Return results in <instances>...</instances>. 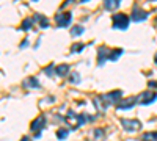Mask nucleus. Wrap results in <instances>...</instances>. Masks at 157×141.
Masks as SVG:
<instances>
[{"label":"nucleus","mask_w":157,"mask_h":141,"mask_svg":"<svg viewBox=\"0 0 157 141\" xmlns=\"http://www.w3.org/2000/svg\"><path fill=\"white\" fill-rule=\"evenodd\" d=\"M71 19H72V14L69 11L66 13H58V14L55 16V22L58 27H68V25L71 24Z\"/></svg>","instance_id":"7ed1b4c3"},{"label":"nucleus","mask_w":157,"mask_h":141,"mask_svg":"<svg viewBox=\"0 0 157 141\" xmlns=\"http://www.w3.org/2000/svg\"><path fill=\"white\" fill-rule=\"evenodd\" d=\"M83 44H80V43H77V44H74L72 47H71V50H72V52H82V50H83Z\"/></svg>","instance_id":"412c9836"},{"label":"nucleus","mask_w":157,"mask_h":141,"mask_svg":"<svg viewBox=\"0 0 157 141\" xmlns=\"http://www.w3.org/2000/svg\"><path fill=\"white\" fill-rule=\"evenodd\" d=\"M155 99H157V94H155V93L146 91V93H141V94L137 97V102H138V104H143V105H148V104H152Z\"/></svg>","instance_id":"20e7f679"},{"label":"nucleus","mask_w":157,"mask_h":141,"mask_svg":"<svg viewBox=\"0 0 157 141\" xmlns=\"http://www.w3.org/2000/svg\"><path fill=\"white\" fill-rule=\"evenodd\" d=\"M121 125L127 132H138L141 129V124L137 119H121Z\"/></svg>","instance_id":"f03ea898"},{"label":"nucleus","mask_w":157,"mask_h":141,"mask_svg":"<svg viewBox=\"0 0 157 141\" xmlns=\"http://www.w3.org/2000/svg\"><path fill=\"white\" fill-rule=\"evenodd\" d=\"M121 91L120 89H115V91H112V93H109V94H105V96H102V99L107 102V104L110 105V104H113V102H118L121 99Z\"/></svg>","instance_id":"0eeeda50"},{"label":"nucleus","mask_w":157,"mask_h":141,"mask_svg":"<svg viewBox=\"0 0 157 141\" xmlns=\"http://www.w3.org/2000/svg\"><path fill=\"white\" fill-rule=\"evenodd\" d=\"M44 124H46V119H44V116H39V118H36L33 122H32V130L33 132H36V136H39V132H41V129H44Z\"/></svg>","instance_id":"6e6552de"},{"label":"nucleus","mask_w":157,"mask_h":141,"mask_svg":"<svg viewBox=\"0 0 157 141\" xmlns=\"http://www.w3.org/2000/svg\"><path fill=\"white\" fill-rule=\"evenodd\" d=\"M135 104H137V97H127V99H121L120 102H118L116 108L118 110H129V108H132Z\"/></svg>","instance_id":"423d86ee"},{"label":"nucleus","mask_w":157,"mask_h":141,"mask_svg":"<svg viewBox=\"0 0 157 141\" xmlns=\"http://www.w3.org/2000/svg\"><path fill=\"white\" fill-rule=\"evenodd\" d=\"M71 2H72V0H66V2H64L63 5H68V3H71Z\"/></svg>","instance_id":"a878e982"},{"label":"nucleus","mask_w":157,"mask_h":141,"mask_svg":"<svg viewBox=\"0 0 157 141\" xmlns=\"http://www.w3.org/2000/svg\"><path fill=\"white\" fill-rule=\"evenodd\" d=\"M148 86H149V88H152V89H157V82H154V80H151V82L148 83Z\"/></svg>","instance_id":"b1692460"},{"label":"nucleus","mask_w":157,"mask_h":141,"mask_svg":"<svg viewBox=\"0 0 157 141\" xmlns=\"http://www.w3.org/2000/svg\"><path fill=\"white\" fill-rule=\"evenodd\" d=\"M113 27L115 28H120V30H126L129 27V17L124 14V13L113 14Z\"/></svg>","instance_id":"f257e3e1"},{"label":"nucleus","mask_w":157,"mask_h":141,"mask_svg":"<svg viewBox=\"0 0 157 141\" xmlns=\"http://www.w3.org/2000/svg\"><path fill=\"white\" fill-rule=\"evenodd\" d=\"M104 130L102 129H94L93 132H91V138L90 141H104Z\"/></svg>","instance_id":"f8f14e48"},{"label":"nucleus","mask_w":157,"mask_h":141,"mask_svg":"<svg viewBox=\"0 0 157 141\" xmlns=\"http://www.w3.org/2000/svg\"><path fill=\"white\" fill-rule=\"evenodd\" d=\"M99 57H98V60H99V65H104V61L105 60H109V57H110V50H107L105 47H99Z\"/></svg>","instance_id":"9b49d317"},{"label":"nucleus","mask_w":157,"mask_h":141,"mask_svg":"<svg viewBox=\"0 0 157 141\" xmlns=\"http://www.w3.org/2000/svg\"><path fill=\"white\" fill-rule=\"evenodd\" d=\"M66 119L69 121V124H72L74 129H77V127H80V125L85 122V118H83V116H80V114H75L74 111H69V113H68Z\"/></svg>","instance_id":"39448f33"},{"label":"nucleus","mask_w":157,"mask_h":141,"mask_svg":"<svg viewBox=\"0 0 157 141\" xmlns=\"http://www.w3.org/2000/svg\"><path fill=\"white\" fill-rule=\"evenodd\" d=\"M121 54H123V50H121V49H115V50H113V52L110 54V57H109V60H110V61H115V60H116L118 57H120Z\"/></svg>","instance_id":"6ab92c4d"},{"label":"nucleus","mask_w":157,"mask_h":141,"mask_svg":"<svg viewBox=\"0 0 157 141\" xmlns=\"http://www.w3.org/2000/svg\"><path fill=\"white\" fill-rule=\"evenodd\" d=\"M55 74H58L60 77L69 74V65H58V66H55Z\"/></svg>","instance_id":"ddd939ff"},{"label":"nucleus","mask_w":157,"mask_h":141,"mask_svg":"<svg viewBox=\"0 0 157 141\" xmlns=\"http://www.w3.org/2000/svg\"><path fill=\"white\" fill-rule=\"evenodd\" d=\"M104 5H105V8L109 11H115L118 6H120V0H105Z\"/></svg>","instance_id":"4468645a"},{"label":"nucleus","mask_w":157,"mask_h":141,"mask_svg":"<svg viewBox=\"0 0 157 141\" xmlns=\"http://www.w3.org/2000/svg\"><path fill=\"white\" fill-rule=\"evenodd\" d=\"M33 22H35V19H32V17L25 19V20L22 22V25H21V28H22V30H29L32 25H33Z\"/></svg>","instance_id":"f3484780"},{"label":"nucleus","mask_w":157,"mask_h":141,"mask_svg":"<svg viewBox=\"0 0 157 141\" xmlns=\"http://www.w3.org/2000/svg\"><path fill=\"white\" fill-rule=\"evenodd\" d=\"M148 17V13H145L143 9H138V8H134L132 9V20L134 22H141Z\"/></svg>","instance_id":"1a4fd4ad"},{"label":"nucleus","mask_w":157,"mask_h":141,"mask_svg":"<svg viewBox=\"0 0 157 141\" xmlns=\"http://www.w3.org/2000/svg\"><path fill=\"white\" fill-rule=\"evenodd\" d=\"M24 88H39V82L35 79V77H27L24 82H22Z\"/></svg>","instance_id":"9d476101"},{"label":"nucleus","mask_w":157,"mask_h":141,"mask_svg":"<svg viewBox=\"0 0 157 141\" xmlns=\"http://www.w3.org/2000/svg\"><path fill=\"white\" fill-rule=\"evenodd\" d=\"M155 65H157V54H155Z\"/></svg>","instance_id":"bb28decb"},{"label":"nucleus","mask_w":157,"mask_h":141,"mask_svg":"<svg viewBox=\"0 0 157 141\" xmlns=\"http://www.w3.org/2000/svg\"><path fill=\"white\" fill-rule=\"evenodd\" d=\"M141 141H157V132H146L141 136Z\"/></svg>","instance_id":"2eb2a0df"},{"label":"nucleus","mask_w":157,"mask_h":141,"mask_svg":"<svg viewBox=\"0 0 157 141\" xmlns=\"http://www.w3.org/2000/svg\"><path fill=\"white\" fill-rule=\"evenodd\" d=\"M69 80H71L72 83H78V82H80V75H78L77 72H74V74L69 77Z\"/></svg>","instance_id":"4be33fe9"},{"label":"nucleus","mask_w":157,"mask_h":141,"mask_svg":"<svg viewBox=\"0 0 157 141\" xmlns=\"http://www.w3.org/2000/svg\"><path fill=\"white\" fill-rule=\"evenodd\" d=\"M21 141H30V139H29V136H24V138H22Z\"/></svg>","instance_id":"393cba45"},{"label":"nucleus","mask_w":157,"mask_h":141,"mask_svg":"<svg viewBox=\"0 0 157 141\" xmlns=\"http://www.w3.org/2000/svg\"><path fill=\"white\" fill-rule=\"evenodd\" d=\"M80 2H88V0H80Z\"/></svg>","instance_id":"cd10ccee"},{"label":"nucleus","mask_w":157,"mask_h":141,"mask_svg":"<svg viewBox=\"0 0 157 141\" xmlns=\"http://www.w3.org/2000/svg\"><path fill=\"white\" fill-rule=\"evenodd\" d=\"M68 130L66 129H60V130H57V136H58V139H64V138H66L68 136Z\"/></svg>","instance_id":"aec40b11"},{"label":"nucleus","mask_w":157,"mask_h":141,"mask_svg":"<svg viewBox=\"0 0 157 141\" xmlns=\"http://www.w3.org/2000/svg\"><path fill=\"white\" fill-rule=\"evenodd\" d=\"M54 69H55V66H54V65H50V66H49V68H46L44 71H46V74H47V75H54V74H52V71H54Z\"/></svg>","instance_id":"5701e85b"},{"label":"nucleus","mask_w":157,"mask_h":141,"mask_svg":"<svg viewBox=\"0 0 157 141\" xmlns=\"http://www.w3.org/2000/svg\"><path fill=\"white\" fill-rule=\"evenodd\" d=\"M35 19H39V22H41L39 25H41L43 28H47V27H49V20H47L46 17H43L41 14H36V16H35Z\"/></svg>","instance_id":"a211bd4d"},{"label":"nucleus","mask_w":157,"mask_h":141,"mask_svg":"<svg viewBox=\"0 0 157 141\" xmlns=\"http://www.w3.org/2000/svg\"><path fill=\"white\" fill-rule=\"evenodd\" d=\"M83 33V27L82 25H74V27L71 28V35L72 36H80Z\"/></svg>","instance_id":"dca6fc26"}]
</instances>
